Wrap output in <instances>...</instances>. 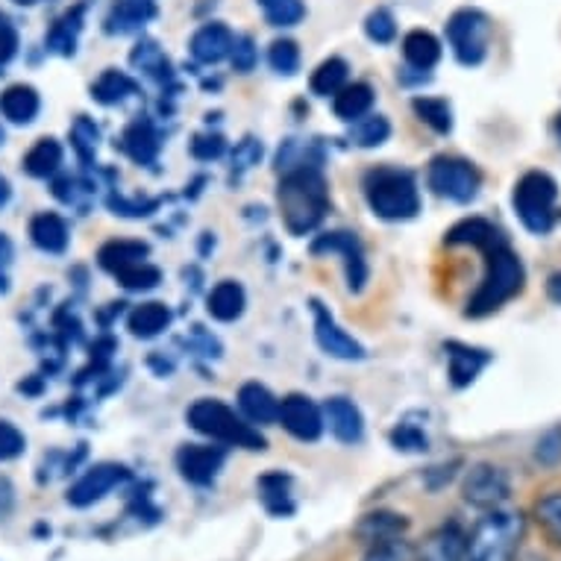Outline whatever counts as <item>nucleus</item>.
Instances as JSON below:
<instances>
[{
  "label": "nucleus",
  "mask_w": 561,
  "mask_h": 561,
  "mask_svg": "<svg viewBox=\"0 0 561 561\" xmlns=\"http://www.w3.org/2000/svg\"><path fill=\"white\" fill-rule=\"evenodd\" d=\"M276 203L283 221L295 236L314 230L330 209V194L321 168H297L283 174V183L276 188Z\"/></svg>",
  "instance_id": "nucleus-1"
},
{
  "label": "nucleus",
  "mask_w": 561,
  "mask_h": 561,
  "mask_svg": "<svg viewBox=\"0 0 561 561\" xmlns=\"http://www.w3.org/2000/svg\"><path fill=\"white\" fill-rule=\"evenodd\" d=\"M482 253L488 256V271L479 291L470 297V318H485V314L497 312L500 306L508 304L512 297H517L524 291L526 283L524 265H520V259L512 253V248H508L503 236H500L497 241H491Z\"/></svg>",
  "instance_id": "nucleus-2"
},
{
  "label": "nucleus",
  "mask_w": 561,
  "mask_h": 561,
  "mask_svg": "<svg viewBox=\"0 0 561 561\" xmlns=\"http://www.w3.org/2000/svg\"><path fill=\"white\" fill-rule=\"evenodd\" d=\"M365 197L370 213L382 221H409L421 213V194L414 176L403 168H374L365 176Z\"/></svg>",
  "instance_id": "nucleus-3"
},
{
  "label": "nucleus",
  "mask_w": 561,
  "mask_h": 561,
  "mask_svg": "<svg viewBox=\"0 0 561 561\" xmlns=\"http://www.w3.org/2000/svg\"><path fill=\"white\" fill-rule=\"evenodd\" d=\"M524 529L526 520L520 512H506V508L485 512V517L468 535L465 561H512Z\"/></svg>",
  "instance_id": "nucleus-4"
},
{
  "label": "nucleus",
  "mask_w": 561,
  "mask_h": 561,
  "mask_svg": "<svg viewBox=\"0 0 561 561\" xmlns=\"http://www.w3.org/2000/svg\"><path fill=\"white\" fill-rule=\"evenodd\" d=\"M188 424L201 435L227 444V447H244V450H265L267 447L265 435L232 412L230 405H224L221 400H197L188 409Z\"/></svg>",
  "instance_id": "nucleus-5"
},
{
  "label": "nucleus",
  "mask_w": 561,
  "mask_h": 561,
  "mask_svg": "<svg viewBox=\"0 0 561 561\" xmlns=\"http://www.w3.org/2000/svg\"><path fill=\"white\" fill-rule=\"evenodd\" d=\"M556 201H559V185L543 171H529L517 180L512 203L526 230L535 236H547L556 224Z\"/></svg>",
  "instance_id": "nucleus-6"
},
{
  "label": "nucleus",
  "mask_w": 561,
  "mask_h": 561,
  "mask_svg": "<svg viewBox=\"0 0 561 561\" xmlns=\"http://www.w3.org/2000/svg\"><path fill=\"white\" fill-rule=\"evenodd\" d=\"M447 42L461 65H479L488 56V42H491V21L485 12L459 10L447 21Z\"/></svg>",
  "instance_id": "nucleus-7"
},
{
  "label": "nucleus",
  "mask_w": 561,
  "mask_h": 561,
  "mask_svg": "<svg viewBox=\"0 0 561 561\" xmlns=\"http://www.w3.org/2000/svg\"><path fill=\"white\" fill-rule=\"evenodd\" d=\"M482 176L477 165L459 157H435L430 162V188L453 203H470L479 194Z\"/></svg>",
  "instance_id": "nucleus-8"
},
{
  "label": "nucleus",
  "mask_w": 561,
  "mask_h": 561,
  "mask_svg": "<svg viewBox=\"0 0 561 561\" xmlns=\"http://www.w3.org/2000/svg\"><path fill=\"white\" fill-rule=\"evenodd\" d=\"M461 497H465L468 506L482 508V512H494V508H503V503L512 497V482H508L503 468L479 461L461 479Z\"/></svg>",
  "instance_id": "nucleus-9"
},
{
  "label": "nucleus",
  "mask_w": 561,
  "mask_h": 561,
  "mask_svg": "<svg viewBox=\"0 0 561 561\" xmlns=\"http://www.w3.org/2000/svg\"><path fill=\"white\" fill-rule=\"evenodd\" d=\"M129 479V470L124 465H115V461H101V465H92L85 470L83 477L77 479L75 485L68 488V506L75 508H89L94 503H101L121 488Z\"/></svg>",
  "instance_id": "nucleus-10"
},
{
  "label": "nucleus",
  "mask_w": 561,
  "mask_h": 561,
  "mask_svg": "<svg viewBox=\"0 0 561 561\" xmlns=\"http://www.w3.org/2000/svg\"><path fill=\"white\" fill-rule=\"evenodd\" d=\"M224 461H227L224 447H213V444H185L176 453V470H180V477L197 488L213 485L218 473H221Z\"/></svg>",
  "instance_id": "nucleus-11"
},
{
  "label": "nucleus",
  "mask_w": 561,
  "mask_h": 561,
  "mask_svg": "<svg viewBox=\"0 0 561 561\" xmlns=\"http://www.w3.org/2000/svg\"><path fill=\"white\" fill-rule=\"evenodd\" d=\"M314 256L321 253H341L344 267H347V286L350 291H362L368 283V262H365V250L353 232H327L312 244Z\"/></svg>",
  "instance_id": "nucleus-12"
},
{
  "label": "nucleus",
  "mask_w": 561,
  "mask_h": 561,
  "mask_svg": "<svg viewBox=\"0 0 561 561\" xmlns=\"http://www.w3.org/2000/svg\"><path fill=\"white\" fill-rule=\"evenodd\" d=\"M276 421L286 433L295 435L297 442H318L323 433V412L304 394H288L286 400H279Z\"/></svg>",
  "instance_id": "nucleus-13"
},
{
  "label": "nucleus",
  "mask_w": 561,
  "mask_h": 561,
  "mask_svg": "<svg viewBox=\"0 0 561 561\" xmlns=\"http://www.w3.org/2000/svg\"><path fill=\"white\" fill-rule=\"evenodd\" d=\"M312 312H314V335H318V344H321V350L327 353V356H332V359H344V362H353V359L359 362L368 356L359 341L353 339V335H347V332L341 330L339 323H335V318L327 312V306L312 300Z\"/></svg>",
  "instance_id": "nucleus-14"
},
{
  "label": "nucleus",
  "mask_w": 561,
  "mask_h": 561,
  "mask_svg": "<svg viewBox=\"0 0 561 561\" xmlns=\"http://www.w3.org/2000/svg\"><path fill=\"white\" fill-rule=\"evenodd\" d=\"M323 424L330 426V433L339 438L341 444H359L365 435V421L362 412L356 409L353 400L347 397H330L323 403Z\"/></svg>",
  "instance_id": "nucleus-15"
},
{
  "label": "nucleus",
  "mask_w": 561,
  "mask_h": 561,
  "mask_svg": "<svg viewBox=\"0 0 561 561\" xmlns=\"http://www.w3.org/2000/svg\"><path fill=\"white\" fill-rule=\"evenodd\" d=\"M468 535L459 524H444L430 533L417 547V561H465Z\"/></svg>",
  "instance_id": "nucleus-16"
},
{
  "label": "nucleus",
  "mask_w": 561,
  "mask_h": 561,
  "mask_svg": "<svg viewBox=\"0 0 561 561\" xmlns=\"http://www.w3.org/2000/svg\"><path fill=\"white\" fill-rule=\"evenodd\" d=\"M232 42H236L232 30L221 24V21H213V24H203L192 36V54L197 62L215 65L230 56Z\"/></svg>",
  "instance_id": "nucleus-17"
},
{
  "label": "nucleus",
  "mask_w": 561,
  "mask_h": 561,
  "mask_svg": "<svg viewBox=\"0 0 561 561\" xmlns=\"http://www.w3.org/2000/svg\"><path fill=\"white\" fill-rule=\"evenodd\" d=\"M444 350H447V359H450V379L456 388L470 386L482 374V368H488V362H491L488 350L468 347V344H459V341H447Z\"/></svg>",
  "instance_id": "nucleus-18"
},
{
  "label": "nucleus",
  "mask_w": 561,
  "mask_h": 561,
  "mask_svg": "<svg viewBox=\"0 0 561 561\" xmlns=\"http://www.w3.org/2000/svg\"><path fill=\"white\" fill-rule=\"evenodd\" d=\"M259 500L271 517H291L295 515V494H291V477L283 470L265 473L259 479Z\"/></svg>",
  "instance_id": "nucleus-19"
},
{
  "label": "nucleus",
  "mask_w": 561,
  "mask_h": 561,
  "mask_svg": "<svg viewBox=\"0 0 561 561\" xmlns=\"http://www.w3.org/2000/svg\"><path fill=\"white\" fill-rule=\"evenodd\" d=\"M157 15V0H115L112 12L106 15L110 33H136Z\"/></svg>",
  "instance_id": "nucleus-20"
},
{
  "label": "nucleus",
  "mask_w": 561,
  "mask_h": 561,
  "mask_svg": "<svg viewBox=\"0 0 561 561\" xmlns=\"http://www.w3.org/2000/svg\"><path fill=\"white\" fill-rule=\"evenodd\" d=\"M239 409L250 424H274L276 412H279V400L265 386L248 382L239 391Z\"/></svg>",
  "instance_id": "nucleus-21"
},
{
  "label": "nucleus",
  "mask_w": 561,
  "mask_h": 561,
  "mask_svg": "<svg viewBox=\"0 0 561 561\" xmlns=\"http://www.w3.org/2000/svg\"><path fill=\"white\" fill-rule=\"evenodd\" d=\"M38 110H42V101H38V92L33 85H10L7 92L0 94V112L12 124H30L38 115Z\"/></svg>",
  "instance_id": "nucleus-22"
},
{
  "label": "nucleus",
  "mask_w": 561,
  "mask_h": 561,
  "mask_svg": "<svg viewBox=\"0 0 561 561\" xmlns=\"http://www.w3.org/2000/svg\"><path fill=\"white\" fill-rule=\"evenodd\" d=\"M403 56L414 71H430L442 59V42L430 30H412L403 38Z\"/></svg>",
  "instance_id": "nucleus-23"
},
{
  "label": "nucleus",
  "mask_w": 561,
  "mask_h": 561,
  "mask_svg": "<svg viewBox=\"0 0 561 561\" xmlns=\"http://www.w3.org/2000/svg\"><path fill=\"white\" fill-rule=\"evenodd\" d=\"M168 323H171V309L165 304H157V300L136 306L127 318L129 332L136 339H157L168 330Z\"/></svg>",
  "instance_id": "nucleus-24"
},
{
  "label": "nucleus",
  "mask_w": 561,
  "mask_h": 561,
  "mask_svg": "<svg viewBox=\"0 0 561 561\" xmlns=\"http://www.w3.org/2000/svg\"><path fill=\"white\" fill-rule=\"evenodd\" d=\"M370 106H374V89L368 83H347L339 94H332V110H335V115L341 121H347V124L365 118Z\"/></svg>",
  "instance_id": "nucleus-25"
},
{
  "label": "nucleus",
  "mask_w": 561,
  "mask_h": 561,
  "mask_svg": "<svg viewBox=\"0 0 561 561\" xmlns=\"http://www.w3.org/2000/svg\"><path fill=\"white\" fill-rule=\"evenodd\" d=\"M30 239L45 253H62L68 248V227L59 215L42 213L30 224Z\"/></svg>",
  "instance_id": "nucleus-26"
},
{
  "label": "nucleus",
  "mask_w": 561,
  "mask_h": 561,
  "mask_svg": "<svg viewBox=\"0 0 561 561\" xmlns=\"http://www.w3.org/2000/svg\"><path fill=\"white\" fill-rule=\"evenodd\" d=\"M121 145H124V150L129 153V159H136L138 165H150L159 153V136L150 121H136V124H129Z\"/></svg>",
  "instance_id": "nucleus-27"
},
{
  "label": "nucleus",
  "mask_w": 561,
  "mask_h": 561,
  "mask_svg": "<svg viewBox=\"0 0 561 561\" xmlns=\"http://www.w3.org/2000/svg\"><path fill=\"white\" fill-rule=\"evenodd\" d=\"M148 253L150 248L145 241H110V244H103L101 253H98V262H101V267H106L110 274H118L124 267L148 262Z\"/></svg>",
  "instance_id": "nucleus-28"
},
{
  "label": "nucleus",
  "mask_w": 561,
  "mask_h": 561,
  "mask_svg": "<svg viewBox=\"0 0 561 561\" xmlns=\"http://www.w3.org/2000/svg\"><path fill=\"white\" fill-rule=\"evenodd\" d=\"M206 309H209L215 321H236L244 312V288L239 283H232V279H224V283L213 288Z\"/></svg>",
  "instance_id": "nucleus-29"
},
{
  "label": "nucleus",
  "mask_w": 561,
  "mask_h": 561,
  "mask_svg": "<svg viewBox=\"0 0 561 561\" xmlns=\"http://www.w3.org/2000/svg\"><path fill=\"white\" fill-rule=\"evenodd\" d=\"M62 165V145L56 138H42L24 157V171L30 176H54Z\"/></svg>",
  "instance_id": "nucleus-30"
},
{
  "label": "nucleus",
  "mask_w": 561,
  "mask_h": 561,
  "mask_svg": "<svg viewBox=\"0 0 561 561\" xmlns=\"http://www.w3.org/2000/svg\"><path fill=\"white\" fill-rule=\"evenodd\" d=\"M403 529H405L403 517L391 515V512H377V515L365 517L356 533H359V538H365V541L374 547V543L397 541Z\"/></svg>",
  "instance_id": "nucleus-31"
},
{
  "label": "nucleus",
  "mask_w": 561,
  "mask_h": 561,
  "mask_svg": "<svg viewBox=\"0 0 561 561\" xmlns=\"http://www.w3.org/2000/svg\"><path fill=\"white\" fill-rule=\"evenodd\" d=\"M129 94H136V83L129 80L124 71H103L92 85V98L103 106H115V103H124Z\"/></svg>",
  "instance_id": "nucleus-32"
},
{
  "label": "nucleus",
  "mask_w": 561,
  "mask_h": 561,
  "mask_svg": "<svg viewBox=\"0 0 561 561\" xmlns=\"http://www.w3.org/2000/svg\"><path fill=\"white\" fill-rule=\"evenodd\" d=\"M500 239V230L494 224L482 221V218H468V221L456 224L450 232H447V244H473V248L485 250L491 241Z\"/></svg>",
  "instance_id": "nucleus-33"
},
{
  "label": "nucleus",
  "mask_w": 561,
  "mask_h": 561,
  "mask_svg": "<svg viewBox=\"0 0 561 561\" xmlns=\"http://www.w3.org/2000/svg\"><path fill=\"white\" fill-rule=\"evenodd\" d=\"M312 92L321 94V98H330V94H339L344 85H347V62L339 59V56H332L327 62H321L314 68L312 75Z\"/></svg>",
  "instance_id": "nucleus-34"
},
{
  "label": "nucleus",
  "mask_w": 561,
  "mask_h": 561,
  "mask_svg": "<svg viewBox=\"0 0 561 561\" xmlns=\"http://www.w3.org/2000/svg\"><path fill=\"white\" fill-rule=\"evenodd\" d=\"M80 30H83V7L65 12L62 19L56 21L54 30H50V47H54L56 54L71 56L75 54V45H77V36H80Z\"/></svg>",
  "instance_id": "nucleus-35"
},
{
  "label": "nucleus",
  "mask_w": 561,
  "mask_h": 561,
  "mask_svg": "<svg viewBox=\"0 0 561 561\" xmlns=\"http://www.w3.org/2000/svg\"><path fill=\"white\" fill-rule=\"evenodd\" d=\"M412 110L417 118L424 121V124H430V127H433L435 133H442V136H447L453 129V110L444 98H414Z\"/></svg>",
  "instance_id": "nucleus-36"
},
{
  "label": "nucleus",
  "mask_w": 561,
  "mask_h": 561,
  "mask_svg": "<svg viewBox=\"0 0 561 561\" xmlns=\"http://www.w3.org/2000/svg\"><path fill=\"white\" fill-rule=\"evenodd\" d=\"M388 136H391V124L382 115H368V118L353 121V129H350L353 145H359V148H377Z\"/></svg>",
  "instance_id": "nucleus-37"
},
{
  "label": "nucleus",
  "mask_w": 561,
  "mask_h": 561,
  "mask_svg": "<svg viewBox=\"0 0 561 561\" xmlns=\"http://www.w3.org/2000/svg\"><path fill=\"white\" fill-rule=\"evenodd\" d=\"M259 7L265 12L267 24H274V27H295L306 15L300 0H259Z\"/></svg>",
  "instance_id": "nucleus-38"
},
{
  "label": "nucleus",
  "mask_w": 561,
  "mask_h": 561,
  "mask_svg": "<svg viewBox=\"0 0 561 561\" xmlns=\"http://www.w3.org/2000/svg\"><path fill=\"white\" fill-rule=\"evenodd\" d=\"M118 283L129 291H150L162 283V271L153 267L150 262H138V265H129L124 271H118Z\"/></svg>",
  "instance_id": "nucleus-39"
},
{
  "label": "nucleus",
  "mask_w": 561,
  "mask_h": 561,
  "mask_svg": "<svg viewBox=\"0 0 561 561\" xmlns=\"http://www.w3.org/2000/svg\"><path fill=\"white\" fill-rule=\"evenodd\" d=\"M267 62H271L276 75H297L300 71V47L291 38H276L271 50H267Z\"/></svg>",
  "instance_id": "nucleus-40"
},
{
  "label": "nucleus",
  "mask_w": 561,
  "mask_h": 561,
  "mask_svg": "<svg viewBox=\"0 0 561 561\" xmlns=\"http://www.w3.org/2000/svg\"><path fill=\"white\" fill-rule=\"evenodd\" d=\"M535 520L543 526V533L550 535L552 541L561 543V491H552L535 503Z\"/></svg>",
  "instance_id": "nucleus-41"
},
{
  "label": "nucleus",
  "mask_w": 561,
  "mask_h": 561,
  "mask_svg": "<svg viewBox=\"0 0 561 561\" xmlns=\"http://www.w3.org/2000/svg\"><path fill=\"white\" fill-rule=\"evenodd\" d=\"M365 33H368L370 42H377V45H388V42H394V36H397L394 15L379 7V10L370 12L368 21H365Z\"/></svg>",
  "instance_id": "nucleus-42"
},
{
  "label": "nucleus",
  "mask_w": 561,
  "mask_h": 561,
  "mask_svg": "<svg viewBox=\"0 0 561 561\" xmlns=\"http://www.w3.org/2000/svg\"><path fill=\"white\" fill-rule=\"evenodd\" d=\"M535 461L543 468L561 465V426H550L535 444Z\"/></svg>",
  "instance_id": "nucleus-43"
},
{
  "label": "nucleus",
  "mask_w": 561,
  "mask_h": 561,
  "mask_svg": "<svg viewBox=\"0 0 561 561\" xmlns=\"http://www.w3.org/2000/svg\"><path fill=\"white\" fill-rule=\"evenodd\" d=\"M391 444H394L397 450L403 453H424L430 450V438L421 426L414 424H400L394 426V433H391Z\"/></svg>",
  "instance_id": "nucleus-44"
},
{
  "label": "nucleus",
  "mask_w": 561,
  "mask_h": 561,
  "mask_svg": "<svg viewBox=\"0 0 561 561\" xmlns=\"http://www.w3.org/2000/svg\"><path fill=\"white\" fill-rule=\"evenodd\" d=\"M71 141H75V150L80 153V159L89 162L94 157V150H98V127L89 118H77V124L71 127Z\"/></svg>",
  "instance_id": "nucleus-45"
},
{
  "label": "nucleus",
  "mask_w": 561,
  "mask_h": 561,
  "mask_svg": "<svg viewBox=\"0 0 561 561\" xmlns=\"http://www.w3.org/2000/svg\"><path fill=\"white\" fill-rule=\"evenodd\" d=\"M133 65L141 68V71H148V75H159V71H168V59L162 56L153 42H141V45L133 50Z\"/></svg>",
  "instance_id": "nucleus-46"
},
{
  "label": "nucleus",
  "mask_w": 561,
  "mask_h": 561,
  "mask_svg": "<svg viewBox=\"0 0 561 561\" xmlns=\"http://www.w3.org/2000/svg\"><path fill=\"white\" fill-rule=\"evenodd\" d=\"M227 150V141H224L221 133H201V136L192 138V157L201 159V162H213Z\"/></svg>",
  "instance_id": "nucleus-47"
},
{
  "label": "nucleus",
  "mask_w": 561,
  "mask_h": 561,
  "mask_svg": "<svg viewBox=\"0 0 561 561\" xmlns=\"http://www.w3.org/2000/svg\"><path fill=\"white\" fill-rule=\"evenodd\" d=\"M24 447H27V442H24L19 426H12L10 421H0V461L19 459Z\"/></svg>",
  "instance_id": "nucleus-48"
},
{
  "label": "nucleus",
  "mask_w": 561,
  "mask_h": 561,
  "mask_svg": "<svg viewBox=\"0 0 561 561\" xmlns=\"http://www.w3.org/2000/svg\"><path fill=\"white\" fill-rule=\"evenodd\" d=\"M230 59L232 65H236V71H241V75H248V71H253L256 68V45H253V38L250 36H239L236 42H232V50H230Z\"/></svg>",
  "instance_id": "nucleus-49"
},
{
  "label": "nucleus",
  "mask_w": 561,
  "mask_h": 561,
  "mask_svg": "<svg viewBox=\"0 0 561 561\" xmlns=\"http://www.w3.org/2000/svg\"><path fill=\"white\" fill-rule=\"evenodd\" d=\"M259 159H262V145H259L256 138H244L232 150V168L236 171H248V168L259 165Z\"/></svg>",
  "instance_id": "nucleus-50"
},
{
  "label": "nucleus",
  "mask_w": 561,
  "mask_h": 561,
  "mask_svg": "<svg viewBox=\"0 0 561 561\" xmlns=\"http://www.w3.org/2000/svg\"><path fill=\"white\" fill-rule=\"evenodd\" d=\"M15 54H19V30L12 27L7 19H0V68Z\"/></svg>",
  "instance_id": "nucleus-51"
},
{
  "label": "nucleus",
  "mask_w": 561,
  "mask_h": 561,
  "mask_svg": "<svg viewBox=\"0 0 561 561\" xmlns=\"http://www.w3.org/2000/svg\"><path fill=\"white\" fill-rule=\"evenodd\" d=\"M12 503H15V488L7 477H0V517L10 515Z\"/></svg>",
  "instance_id": "nucleus-52"
},
{
  "label": "nucleus",
  "mask_w": 561,
  "mask_h": 561,
  "mask_svg": "<svg viewBox=\"0 0 561 561\" xmlns=\"http://www.w3.org/2000/svg\"><path fill=\"white\" fill-rule=\"evenodd\" d=\"M547 295H550L552 304L561 306V271H556V274L550 276V283H547Z\"/></svg>",
  "instance_id": "nucleus-53"
},
{
  "label": "nucleus",
  "mask_w": 561,
  "mask_h": 561,
  "mask_svg": "<svg viewBox=\"0 0 561 561\" xmlns=\"http://www.w3.org/2000/svg\"><path fill=\"white\" fill-rule=\"evenodd\" d=\"M12 259V244L7 236H0V265H7Z\"/></svg>",
  "instance_id": "nucleus-54"
},
{
  "label": "nucleus",
  "mask_w": 561,
  "mask_h": 561,
  "mask_svg": "<svg viewBox=\"0 0 561 561\" xmlns=\"http://www.w3.org/2000/svg\"><path fill=\"white\" fill-rule=\"evenodd\" d=\"M10 183H7V180H3V176H0V206H3V203L10 201Z\"/></svg>",
  "instance_id": "nucleus-55"
},
{
  "label": "nucleus",
  "mask_w": 561,
  "mask_h": 561,
  "mask_svg": "<svg viewBox=\"0 0 561 561\" xmlns=\"http://www.w3.org/2000/svg\"><path fill=\"white\" fill-rule=\"evenodd\" d=\"M556 136H559V141H561V112L556 115Z\"/></svg>",
  "instance_id": "nucleus-56"
},
{
  "label": "nucleus",
  "mask_w": 561,
  "mask_h": 561,
  "mask_svg": "<svg viewBox=\"0 0 561 561\" xmlns=\"http://www.w3.org/2000/svg\"><path fill=\"white\" fill-rule=\"evenodd\" d=\"M15 3H21V7H33V3H38V0H15Z\"/></svg>",
  "instance_id": "nucleus-57"
},
{
  "label": "nucleus",
  "mask_w": 561,
  "mask_h": 561,
  "mask_svg": "<svg viewBox=\"0 0 561 561\" xmlns=\"http://www.w3.org/2000/svg\"><path fill=\"white\" fill-rule=\"evenodd\" d=\"M0 145H3V129H0Z\"/></svg>",
  "instance_id": "nucleus-58"
}]
</instances>
